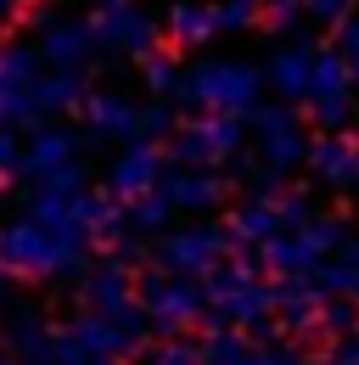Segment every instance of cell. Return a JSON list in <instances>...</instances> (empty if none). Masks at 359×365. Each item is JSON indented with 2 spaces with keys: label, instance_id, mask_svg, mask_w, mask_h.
Masks as SVG:
<instances>
[{
  "label": "cell",
  "instance_id": "1",
  "mask_svg": "<svg viewBox=\"0 0 359 365\" xmlns=\"http://www.w3.org/2000/svg\"><path fill=\"white\" fill-rule=\"evenodd\" d=\"M259 73L247 62H197L180 85V101L202 107V118H241L259 113Z\"/></svg>",
  "mask_w": 359,
  "mask_h": 365
},
{
  "label": "cell",
  "instance_id": "2",
  "mask_svg": "<svg viewBox=\"0 0 359 365\" xmlns=\"http://www.w3.org/2000/svg\"><path fill=\"white\" fill-rule=\"evenodd\" d=\"M79 253H85L79 230H51L40 220L0 230V270H17V275H56L68 264H79Z\"/></svg>",
  "mask_w": 359,
  "mask_h": 365
},
{
  "label": "cell",
  "instance_id": "3",
  "mask_svg": "<svg viewBox=\"0 0 359 365\" xmlns=\"http://www.w3.org/2000/svg\"><path fill=\"white\" fill-rule=\"evenodd\" d=\"M309 101H314V107H309L314 124H320L326 135L348 124V113H354V73H348V62H343V51H337V46H314Z\"/></svg>",
  "mask_w": 359,
  "mask_h": 365
},
{
  "label": "cell",
  "instance_id": "4",
  "mask_svg": "<svg viewBox=\"0 0 359 365\" xmlns=\"http://www.w3.org/2000/svg\"><path fill=\"white\" fill-rule=\"evenodd\" d=\"M95 40L107 51H118V56H135V62H146L152 51H163V29L140 11V6H113V11H101L95 17Z\"/></svg>",
  "mask_w": 359,
  "mask_h": 365
},
{
  "label": "cell",
  "instance_id": "5",
  "mask_svg": "<svg viewBox=\"0 0 359 365\" xmlns=\"http://www.w3.org/2000/svg\"><path fill=\"white\" fill-rule=\"evenodd\" d=\"M95 46H101V40H95V17H56V23L45 29L40 62H51L56 73H79Z\"/></svg>",
  "mask_w": 359,
  "mask_h": 365
},
{
  "label": "cell",
  "instance_id": "6",
  "mask_svg": "<svg viewBox=\"0 0 359 365\" xmlns=\"http://www.w3.org/2000/svg\"><path fill=\"white\" fill-rule=\"evenodd\" d=\"M230 152H241V130L236 118H197L175 135V158L180 163H219Z\"/></svg>",
  "mask_w": 359,
  "mask_h": 365
},
{
  "label": "cell",
  "instance_id": "7",
  "mask_svg": "<svg viewBox=\"0 0 359 365\" xmlns=\"http://www.w3.org/2000/svg\"><path fill=\"white\" fill-rule=\"evenodd\" d=\"M230 253V236L224 230H180L157 247L163 270H180V275H197V270H214V259Z\"/></svg>",
  "mask_w": 359,
  "mask_h": 365
},
{
  "label": "cell",
  "instance_id": "8",
  "mask_svg": "<svg viewBox=\"0 0 359 365\" xmlns=\"http://www.w3.org/2000/svg\"><path fill=\"white\" fill-rule=\"evenodd\" d=\"M253 124H259V140H264L269 169H292L298 158H309V140H303L298 118H292L286 107H259V113H253Z\"/></svg>",
  "mask_w": 359,
  "mask_h": 365
},
{
  "label": "cell",
  "instance_id": "9",
  "mask_svg": "<svg viewBox=\"0 0 359 365\" xmlns=\"http://www.w3.org/2000/svg\"><path fill=\"white\" fill-rule=\"evenodd\" d=\"M157 185H163V152L135 140L130 152L113 163V197H118V202H140V197H152Z\"/></svg>",
  "mask_w": 359,
  "mask_h": 365
},
{
  "label": "cell",
  "instance_id": "10",
  "mask_svg": "<svg viewBox=\"0 0 359 365\" xmlns=\"http://www.w3.org/2000/svg\"><path fill=\"white\" fill-rule=\"evenodd\" d=\"M140 298H146V315L157 320L163 331H180V326H191V320L202 315V292L197 287H180V281H146Z\"/></svg>",
  "mask_w": 359,
  "mask_h": 365
},
{
  "label": "cell",
  "instance_id": "11",
  "mask_svg": "<svg viewBox=\"0 0 359 365\" xmlns=\"http://www.w3.org/2000/svg\"><path fill=\"white\" fill-rule=\"evenodd\" d=\"M309 163L326 185H359V135H343V130L314 135L309 140Z\"/></svg>",
  "mask_w": 359,
  "mask_h": 365
},
{
  "label": "cell",
  "instance_id": "12",
  "mask_svg": "<svg viewBox=\"0 0 359 365\" xmlns=\"http://www.w3.org/2000/svg\"><path fill=\"white\" fill-rule=\"evenodd\" d=\"M309 79H314V51L309 46H292L269 62V85L281 101H309Z\"/></svg>",
  "mask_w": 359,
  "mask_h": 365
},
{
  "label": "cell",
  "instance_id": "13",
  "mask_svg": "<svg viewBox=\"0 0 359 365\" xmlns=\"http://www.w3.org/2000/svg\"><path fill=\"white\" fill-rule=\"evenodd\" d=\"M157 197L169 202V208H208V202H219L224 185L219 175H163V185H157Z\"/></svg>",
  "mask_w": 359,
  "mask_h": 365
},
{
  "label": "cell",
  "instance_id": "14",
  "mask_svg": "<svg viewBox=\"0 0 359 365\" xmlns=\"http://www.w3.org/2000/svg\"><path fill=\"white\" fill-rule=\"evenodd\" d=\"M68 163H73V135H62V130H40L23 152V175H34V180L68 169Z\"/></svg>",
  "mask_w": 359,
  "mask_h": 365
},
{
  "label": "cell",
  "instance_id": "15",
  "mask_svg": "<svg viewBox=\"0 0 359 365\" xmlns=\"http://www.w3.org/2000/svg\"><path fill=\"white\" fill-rule=\"evenodd\" d=\"M79 101H85L79 73H51V79H34V85H28V118L62 113V107H79Z\"/></svg>",
  "mask_w": 359,
  "mask_h": 365
},
{
  "label": "cell",
  "instance_id": "16",
  "mask_svg": "<svg viewBox=\"0 0 359 365\" xmlns=\"http://www.w3.org/2000/svg\"><path fill=\"white\" fill-rule=\"evenodd\" d=\"M175 46H208L214 34H219V23H214V6H197V0H180L175 11H169V29H163Z\"/></svg>",
  "mask_w": 359,
  "mask_h": 365
},
{
  "label": "cell",
  "instance_id": "17",
  "mask_svg": "<svg viewBox=\"0 0 359 365\" xmlns=\"http://www.w3.org/2000/svg\"><path fill=\"white\" fill-rule=\"evenodd\" d=\"M79 113H85V124L95 135H135V107L124 96H85Z\"/></svg>",
  "mask_w": 359,
  "mask_h": 365
},
{
  "label": "cell",
  "instance_id": "18",
  "mask_svg": "<svg viewBox=\"0 0 359 365\" xmlns=\"http://www.w3.org/2000/svg\"><path fill=\"white\" fill-rule=\"evenodd\" d=\"M85 298H90V309H101V315H130L135 309V292H130V275L124 270H95L85 281Z\"/></svg>",
  "mask_w": 359,
  "mask_h": 365
},
{
  "label": "cell",
  "instance_id": "19",
  "mask_svg": "<svg viewBox=\"0 0 359 365\" xmlns=\"http://www.w3.org/2000/svg\"><path fill=\"white\" fill-rule=\"evenodd\" d=\"M230 236H241V242H275L281 236V208L275 202H241L236 214H230Z\"/></svg>",
  "mask_w": 359,
  "mask_h": 365
},
{
  "label": "cell",
  "instance_id": "20",
  "mask_svg": "<svg viewBox=\"0 0 359 365\" xmlns=\"http://www.w3.org/2000/svg\"><path fill=\"white\" fill-rule=\"evenodd\" d=\"M34 73H40V51H28V46L0 51V91H28Z\"/></svg>",
  "mask_w": 359,
  "mask_h": 365
},
{
  "label": "cell",
  "instance_id": "21",
  "mask_svg": "<svg viewBox=\"0 0 359 365\" xmlns=\"http://www.w3.org/2000/svg\"><path fill=\"white\" fill-rule=\"evenodd\" d=\"M180 85H185L180 62L169 56V51H152V56H146V91L163 101V96H180Z\"/></svg>",
  "mask_w": 359,
  "mask_h": 365
},
{
  "label": "cell",
  "instance_id": "22",
  "mask_svg": "<svg viewBox=\"0 0 359 365\" xmlns=\"http://www.w3.org/2000/svg\"><path fill=\"white\" fill-rule=\"evenodd\" d=\"M264 29L269 34H286V29H298V17H303V0H264Z\"/></svg>",
  "mask_w": 359,
  "mask_h": 365
},
{
  "label": "cell",
  "instance_id": "23",
  "mask_svg": "<svg viewBox=\"0 0 359 365\" xmlns=\"http://www.w3.org/2000/svg\"><path fill=\"white\" fill-rule=\"evenodd\" d=\"M169 124H175V113H169V107H146V113H135V135H130V140L152 146V135H163Z\"/></svg>",
  "mask_w": 359,
  "mask_h": 365
},
{
  "label": "cell",
  "instance_id": "24",
  "mask_svg": "<svg viewBox=\"0 0 359 365\" xmlns=\"http://www.w3.org/2000/svg\"><path fill=\"white\" fill-rule=\"evenodd\" d=\"M259 11H264V6H253V0H219V6H214V23H219V29H247Z\"/></svg>",
  "mask_w": 359,
  "mask_h": 365
},
{
  "label": "cell",
  "instance_id": "25",
  "mask_svg": "<svg viewBox=\"0 0 359 365\" xmlns=\"http://www.w3.org/2000/svg\"><path fill=\"white\" fill-rule=\"evenodd\" d=\"M130 220H135L140 230H157L163 220H169V202H163V197L152 191V197H140V202H130Z\"/></svg>",
  "mask_w": 359,
  "mask_h": 365
},
{
  "label": "cell",
  "instance_id": "26",
  "mask_svg": "<svg viewBox=\"0 0 359 365\" xmlns=\"http://www.w3.org/2000/svg\"><path fill=\"white\" fill-rule=\"evenodd\" d=\"M303 11H309L314 23H337V29H343V23L354 17V0H303Z\"/></svg>",
  "mask_w": 359,
  "mask_h": 365
},
{
  "label": "cell",
  "instance_id": "27",
  "mask_svg": "<svg viewBox=\"0 0 359 365\" xmlns=\"http://www.w3.org/2000/svg\"><path fill=\"white\" fill-rule=\"evenodd\" d=\"M337 51H343V62H348V73H354V85H359V17H348L337 29Z\"/></svg>",
  "mask_w": 359,
  "mask_h": 365
},
{
  "label": "cell",
  "instance_id": "28",
  "mask_svg": "<svg viewBox=\"0 0 359 365\" xmlns=\"http://www.w3.org/2000/svg\"><path fill=\"white\" fill-rule=\"evenodd\" d=\"M152 365H202V349H191V343H169V349H157Z\"/></svg>",
  "mask_w": 359,
  "mask_h": 365
},
{
  "label": "cell",
  "instance_id": "29",
  "mask_svg": "<svg viewBox=\"0 0 359 365\" xmlns=\"http://www.w3.org/2000/svg\"><path fill=\"white\" fill-rule=\"evenodd\" d=\"M23 163V152H17V135L11 130H0V169H17Z\"/></svg>",
  "mask_w": 359,
  "mask_h": 365
},
{
  "label": "cell",
  "instance_id": "30",
  "mask_svg": "<svg viewBox=\"0 0 359 365\" xmlns=\"http://www.w3.org/2000/svg\"><path fill=\"white\" fill-rule=\"evenodd\" d=\"M326 326H331V331H354V309H326Z\"/></svg>",
  "mask_w": 359,
  "mask_h": 365
},
{
  "label": "cell",
  "instance_id": "31",
  "mask_svg": "<svg viewBox=\"0 0 359 365\" xmlns=\"http://www.w3.org/2000/svg\"><path fill=\"white\" fill-rule=\"evenodd\" d=\"M337 365H359V337H343V349H337Z\"/></svg>",
  "mask_w": 359,
  "mask_h": 365
},
{
  "label": "cell",
  "instance_id": "32",
  "mask_svg": "<svg viewBox=\"0 0 359 365\" xmlns=\"http://www.w3.org/2000/svg\"><path fill=\"white\" fill-rule=\"evenodd\" d=\"M90 6H101V11H113V6H124V0H90Z\"/></svg>",
  "mask_w": 359,
  "mask_h": 365
},
{
  "label": "cell",
  "instance_id": "33",
  "mask_svg": "<svg viewBox=\"0 0 359 365\" xmlns=\"http://www.w3.org/2000/svg\"><path fill=\"white\" fill-rule=\"evenodd\" d=\"M17 6H23V0H0V17H6V11H17Z\"/></svg>",
  "mask_w": 359,
  "mask_h": 365
},
{
  "label": "cell",
  "instance_id": "34",
  "mask_svg": "<svg viewBox=\"0 0 359 365\" xmlns=\"http://www.w3.org/2000/svg\"><path fill=\"white\" fill-rule=\"evenodd\" d=\"M0 365H17V360H0Z\"/></svg>",
  "mask_w": 359,
  "mask_h": 365
},
{
  "label": "cell",
  "instance_id": "35",
  "mask_svg": "<svg viewBox=\"0 0 359 365\" xmlns=\"http://www.w3.org/2000/svg\"><path fill=\"white\" fill-rule=\"evenodd\" d=\"M253 6H264V0H253Z\"/></svg>",
  "mask_w": 359,
  "mask_h": 365
},
{
  "label": "cell",
  "instance_id": "36",
  "mask_svg": "<svg viewBox=\"0 0 359 365\" xmlns=\"http://www.w3.org/2000/svg\"><path fill=\"white\" fill-rule=\"evenodd\" d=\"M354 118H359V107H354Z\"/></svg>",
  "mask_w": 359,
  "mask_h": 365
}]
</instances>
